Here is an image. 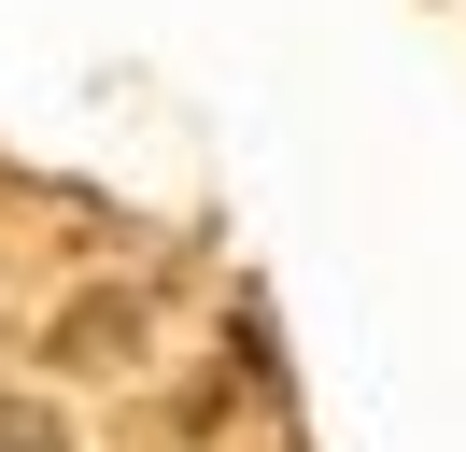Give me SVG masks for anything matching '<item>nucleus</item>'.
Returning <instances> with one entry per match:
<instances>
[{"label": "nucleus", "instance_id": "obj_1", "mask_svg": "<svg viewBox=\"0 0 466 452\" xmlns=\"http://www.w3.org/2000/svg\"><path fill=\"white\" fill-rule=\"evenodd\" d=\"M0 452H57V424H43L29 396H0Z\"/></svg>", "mask_w": 466, "mask_h": 452}]
</instances>
